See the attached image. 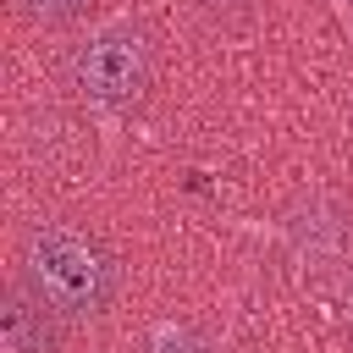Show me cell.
Returning a JSON list of instances; mask_svg holds the SVG:
<instances>
[{
    "instance_id": "1",
    "label": "cell",
    "mask_w": 353,
    "mask_h": 353,
    "mask_svg": "<svg viewBox=\"0 0 353 353\" xmlns=\"http://www.w3.org/2000/svg\"><path fill=\"white\" fill-rule=\"evenodd\" d=\"M11 270L28 276L72 325L105 320L121 303V292H127L121 248L99 226L72 221V215H39V221H28L22 237H17Z\"/></svg>"
},
{
    "instance_id": "2",
    "label": "cell",
    "mask_w": 353,
    "mask_h": 353,
    "mask_svg": "<svg viewBox=\"0 0 353 353\" xmlns=\"http://www.w3.org/2000/svg\"><path fill=\"white\" fill-rule=\"evenodd\" d=\"M160 83V39L143 17H110L66 50V88L94 116H138Z\"/></svg>"
},
{
    "instance_id": "3",
    "label": "cell",
    "mask_w": 353,
    "mask_h": 353,
    "mask_svg": "<svg viewBox=\"0 0 353 353\" xmlns=\"http://www.w3.org/2000/svg\"><path fill=\"white\" fill-rule=\"evenodd\" d=\"M66 314L17 270L0 281V347L6 353H61L66 347Z\"/></svg>"
},
{
    "instance_id": "4",
    "label": "cell",
    "mask_w": 353,
    "mask_h": 353,
    "mask_svg": "<svg viewBox=\"0 0 353 353\" xmlns=\"http://www.w3.org/2000/svg\"><path fill=\"white\" fill-rule=\"evenodd\" d=\"M287 232H292L298 254L314 265V276H320V281H331L336 270H347V265H353V215H347L336 199L309 193V199L292 210Z\"/></svg>"
},
{
    "instance_id": "5",
    "label": "cell",
    "mask_w": 353,
    "mask_h": 353,
    "mask_svg": "<svg viewBox=\"0 0 353 353\" xmlns=\"http://www.w3.org/2000/svg\"><path fill=\"white\" fill-rule=\"evenodd\" d=\"M138 353H226V347L193 320H154V325H143Z\"/></svg>"
},
{
    "instance_id": "6",
    "label": "cell",
    "mask_w": 353,
    "mask_h": 353,
    "mask_svg": "<svg viewBox=\"0 0 353 353\" xmlns=\"http://www.w3.org/2000/svg\"><path fill=\"white\" fill-rule=\"evenodd\" d=\"M17 6V17L28 22V28H77V22H88V11L99 6V0H11Z\"/></svg>"
},
{
    "instance_id": "7",
    "label": "cell",
    "mask_w": 353,
    "mask_h": 353,
    "mask_svg": "<svg viewBox=\"0 0 353 353\" xmlns=\"http://www.w3.org/2000/svg\"><path fill=\"white\" fill-rule=\"evenodd\" d=\"M325 287H331V298H336V309H342V325L353 331V265H347V270H336Z\"/></svg>"
},
{
    "instance_id": "8",
    "label": "cell",
    "mask_w": 353,
    "mask_h": 353,
    "mask_svg": "<svg viewBox=\"0 0 353 353\" xmlns=\"http://www.w3.org/2000/svg\"><path fill=\"white\" fill-rule=\"evenodd\" d=\"M347 6H353V0H347Z\"/></svg>"
}]
</instances>
